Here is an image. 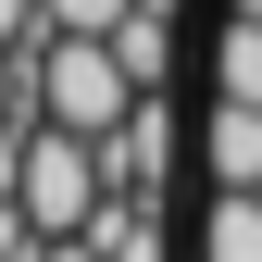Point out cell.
Here are the masks:
<instances>
[{
	"label": "cell",
	"instance_id": "1",
	"mask_svg": "<svg viewBox=\"0 0 262 262\" xmlns=\"http://www.w3.org/2000/svg\"><path fill=\"white\" fill-rule=\"evenodd\" d=\"M125 113H138V88H125L113 38H50V50H38V125H50V138L113 150V138H125Z\"/></svg>",
	"mask_w": 262,
	"mask_h": 262
},
{
	"label": "cell",
	"instance_id": "2",
	"mask_svg": "<svg viewBox=\"0 0 262 262\" xmlns=\"http://www.w3.org/2000/svg\"><path fill=\"white\" fill-rule=\"evenodd\" d=\"M13 212L38 225V237H88V225L113 212V175H100V150L88 138H25V175H13Z\"/></svg>",
	"mask_w": 262,
	"mask_h": 262
},
{
	"label": "cell",
	"instance_id": "3",
	"mask_svg": "<svg viewBox=\"0 0 262 262\" xmlns=\"http://www.w3.org/2000/svg\"><path fill=\"white\" fill-rule=\"evenodd\" d=\"M200 162H212V187H225V200H262V113L212 100V113H200Z\"/></svg>",
	"mask_w": 262,
	"mask_h": 262
},
{
	"label": "cell",
	"instance_id": "4",
	"mask_svg": "<svg viewBox=\"0 0 262 262\" xmlns=\"http://www.w3.org/2000/svg\"><path fill=\"white\" fill-rule=\"evenodd\" d=\"M212 100L262 113V25H237V13H225V38H212Z\"/></svg>",
	"mask_w": 262,
	"mask_h": 262
},
{
	"label": "cell",
	"instance_id": "5",
	"mask_svg": "<svg viewBox=\"0 0 262 262\" xmlns=\"http://www.w3.org/2000/svg\"><path fill=\"white\" fill-rule=\"evenodd\" d=\"M200 262H262V200H225V187H212V212H200Z\"/></svg>",
	"mask_w": 262,
	"mask_h": 262
},
{
	"label": "cell",
	"instance_id": "6",
	"mask_svg": "<svg viewBox=\"0 0 262 262\" xmlns=\"http://www.w3.org/2000/svg\"><path fill=\"white\" fill-rule=\"evenodd\" d=\"M38 13H50V38H125L138 0H38Z\"/></svg>",
	"mask_w": 262,
	"mask_h": 262
},
{
	"label": "cell",
	"instance_id": "7",
	"mask_svg": "<svg viewBox=\"0 0 262 262\" xmlns=\"http://www.w3.org/2000/svg\"><path fill=\"white\" fill-rule=\"evenodd\" d=\"M0 50H50V13H38V0H0Z\"/></svg>",
	"mask_w": 262,
	"mask_h": 262
},
{
	"label": "cell",
	"instance_id": "8",
	"mask_svg": "<svg viewBox=\"0 0 262 262\" xmlns=\"http://www.w3.org/2000/svg\"><path fill=\"white\" fill-rule=\"evenodd\" d=\"M38 262H100V237H50V250H38Z\"/></svg>",
	"mask_w": 262,
	"mask_h": 262
},
{
	"label": "cell",
	"instance_id": "9",
	"mask_svg": "<svg viewBox=\"0 0 262 262\" xmlns=\"http://www.w3.org/2000/svg\"><path fill=\"white\" fill-rule=\"evenodd\" d=\"M225 13H237V25H262V0H225Z\"/></svg>",
	"mask_w": 262,
	"mask_h": 262
}]
</instances>
